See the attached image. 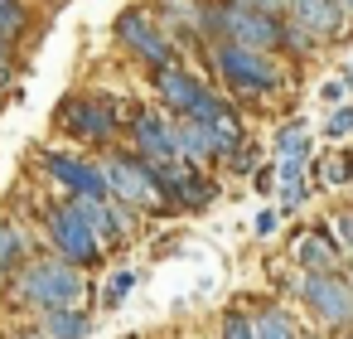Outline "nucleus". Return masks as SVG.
<instances>
[{
  "instance_id": "f257e3e1",
  "label": "nucleus",
  "mask_w": 353,
  "mask_h": 339,
  "mask_svg": "<svg viewBox=\"0 0 353 339\" xmlns=\"http://www.w3.org/2000/svg\"><path fill=\"white\" fill-rule=\"evenodd\" d=\"M208 68L228 88V97H276L290 83L281 54L247 49V44H208Z\"/></svg>"
},
{
  "instance_id": "f03ea898",
  "label": "nucleus",
  "mask_w": 353,
  "mask_h": 339,
  "mask_svg": "<svg viewBox=\"0 0 353 339\" xmlns=\"http://www.w3.org/2000/svg\"><path fill=\"white\" fill-rule=\"evenodd\" d=\"M54 122H59V131L73 136L78 146H112L126 117H121V102H117L112 93H73V97L59 102Z\"/></svg>"
},
{
  "instance_id": "7ed1b4c3",
  "label": "nucleus",
  "mask_w": 353,
  "mask_h": 339,
  "mask_svg": "<svg viewBox=\"0 0 353 339\" xmlns=\"http://www.w3.org/2000/svg\"><path fill=\"white\" fill-rule=\"evenodd\" d=\"M112 35H117V44H121L126 54H136L150 73L179 64V44H174V35H170L165 20H155L150 6H126V10L112 20Z\"/></svg>"
},
{
  "instance_id": "20e7f679",
  "label": "nucleus",
  "mask_w": 353,
  "mask_h": 339,
  "mask_svg": "<svg viewBox=\"0 0 353 339\" xmlns=\"http://www.w3.org/2000/svg\"><path fill=\"white\" fill-rule=\"evenodd\" d=\"M15 291H20V300L34 305V310H59V305H83L88 281H83V271H78L73 262H63V257H49V262H44V257H39V262H30V267L20 271Z\"/></svg>"
},
{
  "instance_id": "39448f33",
  "label": "nucleus",
  "mask_w": 353,
  "mask_h": 339,
  "mask_svg": "<svg viewBox=\"0 0 353 339\" xmlns=\"http://www.w3.org/2000/svg\"><path fill=\"white\" fill-rule=\"evenodd\" d=\"M44 233H49L54 252H59L63 262H73L78 271H83V267H97V262L107 257V242L92 233V223L78 213V204H73L68 194L44 209Z\"/></svg>"
},
{
  "instance_id": "423d86ee",
  "label": "nucleus",
  "mask_w": 353,
  "mask_h": 339,
  "mask_svg": "<svg viewBox=\"0 0 353 339\" xmlns=\"http://www.w3.org/2000/svg\"><path fill=\"white\" fill-rule=\"evenodd\" d=\"M102 175H107L112 199H121V204H131V209H141V213H165L155 170H150V160H141L136 151H107Z\"/></svg>"
},
{
  "instance_id": "0eeeda50",
  "label": "nucleus",
  "mask_w": 353,
  "mask_h": 339,
  "mask_svg": "<svg viewBox=\"0 0 353 339\" xmlns=\"http://www.w3.org/2000/svg\"><path fill=\"white\" fill-rule=\"evenodd\" d=\"M39 170L63 184L68 194H83V199H112L107 189V175H102V160L83 155V151H44L39 155Z\"/></svg>"
},
{
  "instance_id": "6e6552de",
  "label": "nucleus",
  "mask_w": 353,
  "mask_h": 339,
  "mask_svg": "<svg viewBox=\"0 0 353 339\" xmlns=\"http://www.w3.org/2000/svg\"><path fill=\"white\" fill-rule=\"evenodd\" d=\"M300 296H305V305H310L324 325L353 329V276H339V271H305Z\"/></svg>"
},
{
  "instance_id": "1a4fd4ad",
  "label": "nucleus",
  "mask_w": 353,
  "mask_h": 339,
  "mask_svg": "<svg viewBox=\"0 0 353 339\" xmlns=\"http://www.w3.org/2000/svg\"><path fill=\"white\" fill-rule=\"evenodd\" d=\"M126 136H131V151L141 160H155V165H170L179 160V146H174V117L165 107H141L126 117Z\"/></svg>"
},
{
  "instance_id": "9d476101",
  "label": "nucleus",
  "mask_w": 353,
  "mask_h": 339,
  "mask_svg": "<svg viewBox=\"0 0 353 339\" xmlns=\"http://www.w3.org/2000/svg\"><path fill=\"white\" fill-rule=\"evenodd\" d=\"M150 88H155V97H160V107H165L170 117H189L194 102H199L213 83L199 78V73L184 68V64H170V68H155V73H150Z\"/></svg>"
},
{
  "instance_id": "9b49d317",
  "label": "nucleus",
  "mask_w": 353,
  "mask_h": 339,
  "mask_svg": "<svg viewBox=\"0 0 353 339\" xmlns=\"http://www.w3.org/2000/svg\"><path fill=\"white\" fill-rule=\"evenodd\" d=\"M285 20L310 30L319 44H334L348 30V15H343L339 0H285Z\"/></svg>"
},
{
  "instance_id": "f8f14e48",
  "label": "nucleus",
  "mask_w": 353,
  "mask_h": 339,
  "mask_svg": "<svg viewBox=\"0 0 353 339\" xmlns=\"http://www.w3.org/2000/svg\"><path fill=\"white\" fill-rule=\"evenodd\" d=\"M174 146H179V160L184 165H218V146H213V126H203L199 117H174Z\"/></svg>"
},
{
  "instance_id": "ddd939ff",
  "label": "nucleus",
  "mask_w": 353,
  "mask_h": 339,
  "mask_svg": "<svg viewBox=\"0 0 353 339\" xmlns=\"http://www.w3.org/2000/svg\"><path fill=\"white\" fill-rule=\"evenodd\" d=\"M339 238L329 233V228H305L300 238H295V262L305 267V271H334L339 267Z\"/></svg>"
},
{
  "instance_id": "4468645a",
  "label": "nucleus",
  "mask_w": 353,
  "mask_h": 339,
  "mask_svg": "<svg viewBox=\"0 0 353 339\" xmlns=\"http://www.w3.org/2000/svg\"><path fill=\"white\" fill-rule=\"evenodd\" d=\"M39 329H44L49 339H88V334H92V315H88L83 305H59V310H44Z\"/></svg>"
},
{
  "instance_id": "2eb2a0df",
  "label": "nucleus",
  "mask_w": 353,
  "mask_h": 339,
  "mask_svg": "<svg viewBox=\"0 0 353 339\" xmlns=\"http://www.w3.org/2000/svg\"><path fill=\"white\" fill-rule=\"evenodd\" d=\"M310 180H319V184H329V189H343V184H353V146H339V151H329V155L319 160V170L310 165Z\"/></svg>"
},
{
  "instance_id": "dca6fc26",
  "label": "nucleus",
  "mask_w": 353,
  "mask_h": 339,
  "mask_svg": "<svg viewBox=\"0 0 353 339\" xmlns=\"http://www.w3.org/2000/svg\"><path fill=\"white\" fill-rule=\"evenodd\" d=\"M271 146H276V160H281V155H314V136L305 131V122H300V117L281 122V126H276V141H271Z\"/></svg>"
},
{
  "instance_id": "f3484780",
  "label": "nucleus",
  "mask_w": 353,
  "mask_h": 339,
  "mask_svg": "<svg viewBox=\"0 0 353 339\" xmlns=\"http://www.w3.org/2000/svg\"><path fill=\"white\" fill-rule=\"evenodd\" d=\"M30 30H34V10L25 6V0H0V35L20 44Z\"/></svg>"
},
{
  "instance_id": "a211bd4d",
  "label": "nucleus",
  "mask_w": 353,
  "mask_h": 339,
  "mask_svg": "<svg viewBox=\"0 0 353 339\" xmlns=\"http://www.w3.org/2000/svg\"><path fill=\"white\" fill-rule=\"evenodd\" d=\"M252 325H256V339H300V329L285 310H261V315H252Z\"/></svg>"
},
{
  "instance_id": "6ab92c4d",
  "label": "nucleus",
  "mask_w": 353,
  "mask_h": 339,
  "mask_svg": "<svg viewBox=\"0 0 353 339\" xmlns=\"http://www.w3.org/2000/svg\"><path fill=\"white\" fill-rule=\"evenodd\" d=\"M314 49H319V39H314L310 30H300V25H290V20H285V44H281V59L305 64V59H314Z\"/></svg>"
},
{
  "instance_id": "aec40b11",
  "label": "nucleus",
  "mask_w": 353,
  "mask_h": 339,
  "mask_svg": "<svg viewBox=\"0 0 353 339\" xmlns=\"http://www.w3.org/2000/svg\"><path fill=\"white\" fill-rule=\"evenodd\" d=\"M276 194H281V213H295L310 194H314V180L310 175H290V180H276Z\"/></svg>"
},
{
  "instance_id": "412c9836",
  "label": "nucleus",
  "mask_w": 353,
  "mask_h": 339,
  "mask_svg": "<svg viewBox=\"0 0 353 339\" xmlns=\"http://www.w3.org/2000/svg\"><path fill=\"white\" fill-rule=\"evenodd\" d=\"M199 10L203 0H160V15H170L179 30H194V35H199Z\"/></svg>"
},
{
  "instance_id": "4be33fe9",
  "label": "nucleus",
  "mask_w": 353,
  "mask_h": 339,
  "mask_svg": "<svg viewBox=\"0 0 353 339\" xmlns=\"http://www.w3.org/2000/svg\"><path fill=\"white\" fill-rule=\"evenodd\" d=\"M329 141H343V136H353V102H339V107H329V117H324V126H319Z\"/></svg>"
},
{
  "instance_id": "5701e85b",
  "label": "nucleus",
  "mask_w": 353,
  "mask_h": 339,
  "mask_svg": "<svg viewBox=\"0 0 353 339\" xmlns=\"http://www.w3.org/2000/svg\"><path fill=\"white\" fill-rule=\"evenodd\" d=\"M20 257V228L15 223H0V276H6Z\"/></svg>"
},
{
  "instance_id": "b1692460",
  "label": "nucleus",
  "mask_w": 353,
  "mask_h": 339,
  "mask_svg": "<svg viewBox=\"0 0 353 339\" xmlns=\"http://www.w3.org/2000/svg\"><path fill=\"white\" fill-rule=\"evenodd\" d=\"M223 339H256V325H252V315H242V310H228V315H223Z\"/></svg>"
},
{
  "instance_id": "393cba45",
  "label": "nucleus",
  "mask_w": 353,
  "mask_h": 339,
  "mask_svg": "<svg viewBox=\"0 0 353 339\" xmlns=\"http://www.w3.org/2000/svg\"><path fill=\"white\" fill-rule=\"evenodd\" d=\"M131 286H136V271H112V281H107V300H102V305H107V310H117V305H121V296H126Z\"/></svg>"
},
{
  "instance_id": "a878e982",
  "label": "nucleus",
  "mask_w": 353,
  "mask_h": 339,
  "mask_svg": "<svg viewBox=\"0 0 353 339\" xmlns=\"http://www.w3.org/2000/svg\"><path fill=\"white\" fill-rule=\"evenodd\" d=\"M15 39H6V35H0V93H6L10 83H15Z\"/></svg>"
},
{
  "instance_id": "bb28decb",
  "label": "nucleus",
  "mask_w": 353,
  "mask_h": 339,
  "mask_svg": "<svg viewBox=\"0 0 353 339\" xmlns=\"http://www.w3.org/2000/svg\"><path fill=\"white\" fill-rule=\"evenodd\" d=\"M256 160H261V151H256V146H242V151L228 160V170H232V175H256Z\"/></svg>"
},
{
  "instance_id": "cd10ccee",
  "label": "nucleus",
  "mask_w": 353,
  "mask_h": 339,
  "mask_svg": "<svg viewBox=\"0 0 353 339\" xmlns=\"http://www.w3.org/2000/svg\"><path fill=\"white\" fill-rule=\"evenodd\" d=\"M334 238H339V242L353 252V209H343V213L334 218Z\"/></svg>"
},
{
  "instance_id": "c85d7f7f",
  "label": "nucleus",
  "mask_w": 353,
  "mask_h": 339,
  "mask_svg": "<svg viewBox=\"0 0 353 339\" xmlns=\"http://www.w3.org/2000/svg\"><path fill=\"white\" fill-rule=\"evenodd\" d=\"M319 97H324L329 107H339V102H348V88H343V78H334V83H324V88H319Z\"/></svg>"
},
{
  "instance_id": "c756f323",
  "label": "nucleus",
  "mask_w": 353,
  "mask_h": 339,
  "mask_svg": "<svg viewBox=\"0 0 353 339\" xmlns=\"http://www.w3.org/2000/svg\"><path fill=\"white\" fill-rule=\"evenodd\" d=\"M252 180H256V194H271V189H276V160H271V165H256Z\"/></svg>"
},
{
  "instance_id": "7c9ffc66",
  "label": "nucleus",
  "mask_w": 353,
  "mask_h": 339,
  "mask_svg": "<svg viewBox=\"0 0 353 339\" xmlns=\"http://www.w3.org/2000/svg\"><path fill=\"white\" fill-rule=\"evenodd\" d=\"M276 223H281V209H261V213H256V233H261V238H271Z\"/></svg>"
},
{
  "instance_id": "2f4dec72",
  "label": "nucleus",
  "mask_w": 353,
  "mask_h": 339,
  "mask_svg": "<svg viewBox=\"0 0 353 339\" xmlns=\"http://www.w3.org/2000/svg\"><path fill=\"white\" fill-rule=\"evenodd\" d=\"M252 10H266V15H285V0H242Z\"/></svg>"
},
{
  "instance_id": "473e14b6",
  "label": "nucleus",
  "mask_w": 353,
  "mask_h": 339,
  "mask_svg": "<svg viewBox=\"0 0 353 339\" xmlns=\"http://www.w3.org/2000/svg\"><path fill=\"white\" fill-rule=\"evenodd\" d=\"M339 78H343V88H348V97H353V64H348V68H343Z\"/></svg>"
},
{
  "instance_id": "72a5a7b5",
  "label": "nucleus",
  "mask_w": 353,
  "mask_h": 339,
  "mask_svg": "<svg viewBox=\"0 0 353 339\" xmlns=\"http://www.w3.org/2000/svg\"><path fill=\"white\" fill-rule=\"evenodd\" d=\"M15 339H49L44 329H25V334H15Z\"/></svg>"
},
{
  "instance_id": "f704fd0d",
  "label": "nucleus",
  "mask_w": 353,
  "mask_h": 339,
  "mask_svg": "<svg viewBox=\"0 0 353 339\" xmlns=\"http://www.w3.org/2000/svg\"><path fill=\"white\" fill-rule=\"evenodd\" d=\"M339 6H343V15H348V25H353V0H339Z\"/></svg>"
},
{
  "instance_id": "c9c22d12",
  "label": "nucleus",
  "mask_w": 353,
  "mask_h": 339,
  "mask_svg": "<svg viewBox=\"0 0 353 339\" xmlns=\"http://www.w3.org/2000/svg\"><path fill=\"white\" fill-rule=\"evenodd\" d=\"M343 339H353V329H348V334H343Z\"/></svg>"
}]
</instances>
